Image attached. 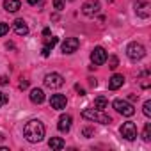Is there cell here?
I'll return each mask as SVG.
<instances>
[{
	"instance_id": "cell-13",
	"label": "cell",
	"mask_w": 151,
	"mask_h": 151,
	"mask_svg": "<svg viewBox=\"0 0 151 151\" xmlns=\"http://www.w3.org/2000/svg\"><path fill=\"white\" fill-rule=\"evenodd\" d=\"M123 84H124L123 75H112L109 78V89H112V91H117L119 87H123Z\"/></svg>"
},
{
	"instance_id": "cell-17",
	"label": "cell",
	"mask_w": 151,
	"mask_h": 151,
	"mask_svg": "<svg viewBox=\"0 0 151 151\" xmlns=\"http://www.w3.org/2000/svg\"><path fill=\"white\" fill-rule=\"evenodd\" d=\"M48 146H50L52 149L59 151V149H62V147H64V140H62L60 137H52V139L48 140Z\"/></svg>"
},
{
	"instance_id": "cell-31",
	"label": "cell",
	"mask_w": 151,
	"mask_h": 151,
	"mask_svg": "<svg viewBox=\"0 0 151 151\" xmlns=\"http://www.w3.org/2000/svg\"><path fill=\"white\" fill-rule=\"evenodd\" d=\"M27 2H29V4H30V6H37V4H39V2H41V0H27Z\"/></svg>"
},
{
	"instance_id": "cell-2",
	"label": "cell",
	"mask_w": 151,
	"mask_h": 151,
	"mask_svg": "<svg viewBox=\"0 0 151 151\" xmlns=\"http://www.w3.org/2000/svg\"><path fill=\"white\" fill-rule=\"evenodd\" d=\"M82 117L87 119V121H93V123L110 124V117H109L103 110H98V109H86V110L82 112Z\"/></svg>"
},
{
	"instance_id": "cell-16",
	"label": "cell",
	"mask_w": 151,
	"mask_h": 151,
	"mask_svg": "<svg viewBox=\"0 0 151 151\" xmlns=\"http://www.w3.org/2000/svg\"><path fill=\"white\" fill-rule=\"evenodd\" d=\"M20 7H22V2H20V0H4V9H6L7 13H16Z\"/></svg>"
},
{
	"instance_id": "cell-8",
	"label": "cell",
	"mask_w": 151,
	"mask_h": 151,
	"mask_svg": "<svg viewBox=\"0 0 151 151\" xmlns=\"http://www.w3.org/2000/svg\"><path fill=\"white\" fill-rule=\"evenodd\" d=\"M78 46H80V41L77 39V37H66L64 41H62V53H75L78 50Z\"/></svg>"
},
{
	"instance_id": "cell-30",
	"label": "cell",
	"mask_w": 151,
	"mask_h": 151,
	"mask_svg": "<svg viewBox=\"0 0 151 151\" xmlns=\"http://www.w3.org/2000/svg\"><path fill=\"white\" fill-rule=\"evenodd\" d=\"M50 52H52L50 48H46V46H43V55H45V57H48V55H50Z\"/></svg>"
},
{
	"instance_id": "cell-14",
	"label": "cell",
	"mask_w": 151,
	"mask_h": 151,
	"mask_svg": "<svg viewBox=\"0 0 151 151\" xmlns=\"http://www.w3.org/2000/svg\"><path fill=\"white\" fill-rule=\"evenodd\" d=\"M14 32H16L18 36H27V34H29V27H27V23H25L22 18L14 20Z\"/></svg>"
},
{
	"instance_id": "cell-5",
	"label": "cell",
	"mask_w": 151,
	"mask_h": 151,
	"mask_svg": "<svg viewBox=\"0 0 151 151\" xmlns=\"http://www.w3.org/2000/svg\"><path fill=\"white\" fill-rule=\"evenodd\" d=\"M43 82L50 89H59V87L64 86V78H62V75H59V73H48Z\"/></svg>"
},
{
	"instance_id": "cell-10",
	"label": "cell",
	"mask_w": 151,
	"mask_h": 151,
	"mask_svg": "<svg viewBox=\"0 0 151 151\" xmlns=\"http://www.w3.org/2000/svg\"><path fill=\"white\" fill-rule=\"evenodd\" d=\"M82 13H84L86 16H94V14H98V13H100V2H98V0H89V2H86V4L82 6Z\"/></svg>"
},
{
	"instance_id": "cell-28",
	"label": "cell",
	"mask_w": 151,
	"mask_h": 151,
	"mask_svg": "<svg viewBox=\"0 0 151 151\" xmlns=\"http://www.w3.org/2000/svg\"><path fill=\"white\" fill-rule=\"evenodd\" d=\"M75 89H77V93H78L80 96H84V94H86V91H84V89H82V87H80L78 84H77V86H75Z\"/></svg>"
},
{
	"instance_id": "cell-26",
	"label": "cell",
	"mask_w": 151,
	"mask_h": 151,
	"mask_svg": "<svg viewBox=\"0 0 151 151\" xmlns=\"http://www.w3.org/2000/svg\"><path fill=\"white\" fill-rule=\"evenodd\" d=\"M82 135H84V137H93V135H94V130H93V128H84V130H82Z\"/></svg>"
},
{
	"instance_id": "cell-1",
	"label": "cell",
	"mask_w": 151,
	"mask_h": 151,
	"mask_svg": "<svg viewBox=\"0 0 151 151\" xmlns=\"http://www.w3.org/2000/svg\"><path fill=\"white\" fill-rule=\"evenodd\" d=\"M23 137H25L29 142H32V144L41 142L43 137H45V124H43L41 121H37V119L27 121L25 126H23Z\"/></svg>"
},
{
	"instance_id": "cell-21",
	"label": "cell",
	"mask_w": 151,
	"mask_h": 151,
	"mask_svg": "<svg viewBox=\"0 0 151 151\" xmlns=\"http://www.w3.org/2000/svg\"><path fill=\"white\" fill-rule=\"evenodd\" d=\"M142 112H144V116H146V117H149V116H151V100H147V101H144V107H142Z\"/></svg>"
},
{
	"instance_id": "cell-19",
	"label": "cell",
	"mask_w": 151,
	"mask_h": 151,
	"mask_svg": "<svg viewBox=\"0 0 151 151\" xmlns=\"http://www.w3.org/2000/svg\"><path fill=\"white\" fill-rule=\"evenodd\" d=\"M57 43H59V37H55V36H52V37H50V36H46V39H45V46H46V48H50V50H52Z\"/></svg>"
},
{
	"instance_id": "cell-7",
	"label": "cell",
	"mask_w": 151,
	"mask_h": 151,
	"mask_svg": "<svg viewBox=\"0 0 151 151\" xmlns=\"http://www.w3.org/2000/svg\"><path fill=\"white\" fill-rule=\"evenodd\" d=\"M107 59H109L107 50H105V48H101V46H96V48L91 52V60H93V64H96V66L105 64V60H107Z\"/></svg>"
},
{
	"instance_id": "cell-20",
	"label": "cell",
	"mask_w": 151,
	"mask_h": 151,
	"mask_svg": "<svg viewBox=\"0 0 151 151\" xmlns=\"http://www.w3.org/2000/svg\"><path fill=\"white\" fill-rule=\"evenodd\" d=\"M142 139H144L146 142H149V140H151V124H149V123H146V126H144V132H142Z\"/></svg>"
},
{
	"instance_id": "cell-29",
	"label": "cell",
	"mask_w": 151,
	"mask_h": 151,
	"mask_svg": "<svg viewBox=\"0 0 151 151\" xmlns=\"http://www.w3.org/2000/svg\"><path fill=\"white\" fill-rule=\"evenodd\" d=\"M29 87V80H22L20 82V89H27Z\"/></svg>"
},
{
	"instance_id": "cell-18",
	"label": "cell",
	"mask_w": 151,
	"mask_h": 151,
	"mask_svg": "<svg viewBox=\"0 0 151 151\" xmlns=\"http://www.w3.org/2000/svg\"><path fill=\"white\" fill-rule=\"evenodd\" d=\"M107 105H109V100H107L105 96H98V98L94 100V109H98V110H105Z\"/></svg>"
},
{
	"instance_id": "cell-3",
	"label": "cell",
	"mask_w": 151,
	"mask_h": 151,
	"mask_svg": "<svg viewBox=\"0 0 151 151\" xmlns=\"http://www.w3.org/2000/svg\"><path fill=\"white\" fill-rule=\"evenodd\" d=\"M126 55H128L130 60L137 62V60L144 59V55H146V48H144L140 43H130L128 48H126Z\"/></svg>"
},
{
	"instance_id": "cell-22",
	"label": "cell",
	"mask_w": 151,
	"mask_h": 151,
	"mask_svg": "<svg viewBox=\"0 0 151 151\" xmlns=\"http://www.w3.org/2000/svg\"><path fill=\"white\" fill-rule=\"evenodd\" d=\"M7 32H9V25H7V23H4V22H0V37L6 36Z\"/></svg>"
},
{
	"instance_id": "cell-24",
	"label": "cell",
	"mask_w": 151,
	"mask_h": 151,
	"mask_svg": "<svg viewBox=\"0 0 151 151\" xmlns=\"http://www.w3.org/2000/svg\"><path fill=\"white\" fill-rule=\"evenodd\" d=\"M53 7L57 11H62L64 9V0H53Z\"/></svg>"
},
{
	"instance_id": "cell-12",
	"label": "cell",
	"mask_w": 151,
	"mask_h": 151,
	"mask_svg": "<svg viewBox=\"0 0 151 151\" xmlns=\"http://www.w3.org/2000/svg\"><path fill=\"white\" fill-rule=\"evenodd\" d=\"M71 123H73L71 116H69V114H62V116L59 117V123H57V128H59V132H62V133H68V132H69V128H71Z\"/></svg>"
},
{
	"instance_id": "cell-23",
	"label": "cell",
	"mask_w": 151,
	"mask_h": 151,
	"mask_svg": "<svg viewBox=\"0 0 151 151\" xmlns=\"http://www.w3.org/2000/svg\"><path fill=\"white\" fill-rule=\"evenodd\" d=\"M7 101H9V96H7L6 93H2V91H0V107H4Z\"/></svg>"
},
{
	"instance_id": "cell-6",
	"label": "cell",
	"mask_w": 151,
	"mask_h": 151,
	"mask_svg": "<svg viewBox=\"0 0 151 151\" xmlns=\"http://www.w3.org/2000/svg\"><path fill=\"white\" fill-rule=\"evenodd\" d=\"M119 132H121V135H123L126 140H135V139H137V126H135V123H132V121L123 123L121 128H119Z\"/></svg>"
},
{
	"instance_id": "cell-25",
	"label": "cell",
	"mask_w": 151,
	"mask_h": 151,
	"mask_svg": "<svg viewBox=\"0 0 151 151\" xmlns=\"http://www.w3.org/2000/svg\"><path fill=\"white\" fill-rule=\"evenodd\" d=\"M117 64H119L117 57H114V55H112V57H110V66H109V68H110V69H116V68H117Z\"/></svg>"
},
{
	"instance_id": "cell-9",
	"label": "cell",
	"mask_w": 151,
	"mask_h": 151,
	"mask_svg": "<svg viewBox=\"0 0 151 151\" xmlns=\"http://www.w3.org/2000/svg\"><path fill=\"white\" fill-rule=\"evenodd\" d=\"M135 13H137V16H140V18H149V14H151V6H149L147 0H139V2L135 4Z\"/></svg>"
},
{
	"instance_id": "cell-27",
	"label": "cell",
	"mask_w": 151,
	"mask_h": 151,
	"mask_svg": "<svg viewBox=\"0 0 151 151\" xmlns=\"http://www.w3.org/2000/svg\"><path fill=\"white\" fill-rule=\"evenodd\" d=\"M7 82H9V78L6 77V75H2V77H0V86H6Z\"/></svg>"
},
{
	"instance_id": "cell-15",
	"label": "cell",
	"mask_w": 151,
	"mask_h": 151,
	"mask_svg": "<svg viewBox=\"0 0 151 151\" xmlns=\"http://www.w3.org/2000/svg\"><path fill=\"white\" fill-rule=\"evenodd\" d=\"M29 96H30V101H32V103H36V105H39V103H43V101H45V93H43L41 89H37V87H36V89H32Z\"/></svg>"
},
{
	"instance_id": "cell-11",
	"label": "cell",
	"mask_w": 151,
	"mask_h": 151,
	"mask_svg": "<svg viewBox=\"0 0 151 151\" xmlns=\"http://www.w3.org/2000/svg\"><path fill=\"white\" fill-rule=\"evenodd\" d=\"M50 105H52V109H55V110H62V109H66L68 100H66L64 94H52V98H50Z\"/></svg>"
},
{
	"instance_id": "cell-4",
	"label": "cell",
	"mask_w": 151,
	"mask_h": 151,
	"mask_svg": "<svg viewBox=\"0 0 151 151\" xmlns=\"http://www.w3.org/2000/svg\"><path fill=\"white\" fill-rule=\"evenodd\" d=\"M112 107L116 109V112H119V114H123L126 117H132L135 114V107L130 101H126V100H114Z\"/></svg>"
}]
</instances>
